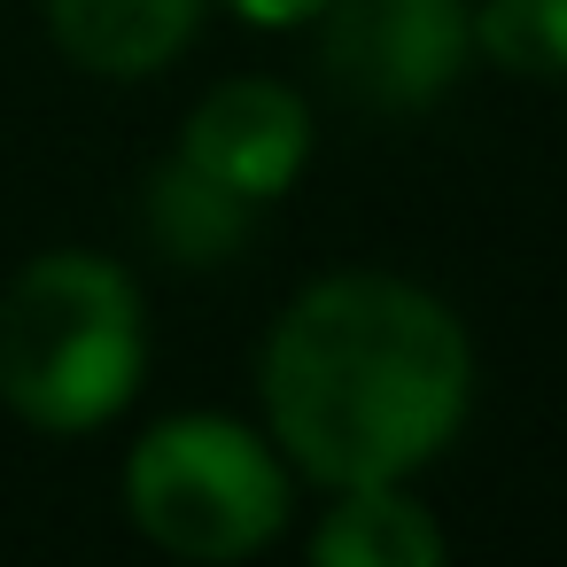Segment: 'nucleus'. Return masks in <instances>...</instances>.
<instances>
[{"label": "nucleus", "instance_id": "nucleus-1", "mask_svg": "<svg viewBox=\"0 0 567 567\" xmlns=\"http://www.w3.org/2000/svg\"><path fill=\"white\" fill-rule=\"evenodd\" d=\"M272 443L327 489L420 474L466 420L474 342L443 296L396 272L311 280L265 334Z\"/></svg>", "mask_w": 567, "mask_h": 567}, {"label": "nucleus", "instance_id": "nucleus-2", "mask_svg": "<svg viewBox=\"0 0 567 567\" xmlns=\"http://www.w3.org/2000/svg\"><path fill=\"white\" fill-rule=\"evenodd\" d=\"M148 365V319L125 265L48 249L0 288V404L48 435L117 420Z\"/></svg>", "mask_w": 567, "mask_h": 567}, {"label": "nucleus", "instance_id": "nucleus-3", "mask_svg": "<svg viewBox=\"0 0 567 567\" xmlns=\"http://www.w3.org/2000/svg\"><path fill=\"white\" fill-rule=\"evenodd\" d=\"M125 513L179 559H249L288 528V466L226 412L156 420L125 458Z\"/></svg>", "mask_w": 567, "mask_h": 567}, {"label": "nucleus", "instance_id": "nucleus-4", "mask_svg": "<svg viewBox=\"0 0 567 567\" xmlns=\"http://www.w3.org/2000/svg\"><path fill=\"white\" fill-rule=\"evenodd\" d=\"M319 63L358 110H427L474 55L466 0H327Z\"/></svg>", "mask_w": 567, "mask_h": 567}, {"label": "nucleus", "instance_id": "nucleus-5", "mask_svg": "<svg viewBox=\"0 0 567 567\" xmlns=\"http://www.w3.org/2000/svg\"><path fill=\"white\" fill-rule=\"evenodd\" d=\"M179 156L249 203H280L296 187V172L311 164V110L280 79H226L195 102Z\"/></svg>", "mask_w": 567, "mask_h": 567}, {"label": "nucleus", "instance_id": "nucleus-6", "mask_svg": "<svg viewBox=\"0 0 567 567\" xmlns=\"http://www.w3.org/2000/svg\"><path fill=\"white\" fill-rule=\"evenodd\" d=\"M40 9L55 48L94 79H148L203 24V0H40Z\"/></svg>", "mask_w": 567, "mask_h": 567}, {"label": "nucleus", "instance_id": "nucleus-7", "mask_svg": "<svg viewBox=\"0 0 567 567\" xmlns=\"http://www.w3.org/2000/svg\"><path fill=\"white\" fill-rule=\"evenodd\" d=\"M141 226L148 241L172 257V265H234L249 249V226H257V203L234 195L226 179H210L203 164L187 156H164L141 187Z\"/></svg>", "mask_w": 567, "mask_h": 567}, {"label": "nucleus", "instance_id": "nucleus-8", "mask_svg": "<svg viewBox=\"0 0 567 567\" xmlns=\"http://www.w3.org/2000/svg\"><path fill=\"white\" fill-rule=\"evenodd\" d=\"M311 559L319 567H435L443 528L396 482H358V489H334L327 520L311 528Z\"/></svg>", "mask_w": 567, "mask_h": 567}, {"label": "nucleus", "instance_id": "nucleus-9", "mask_svg": "<svg viewBox=\"0 0 567 567\" xmlns=\"http://www.w3.org/2000/svg\"><path fill=\"white\" fill-rule=\"evenodd\" d=\"M474 48L513 79L559 86L567 79V0H482Z\"/></svg>", "mask_w": 567, "mask_h": 567}, {"label": "nucleus", "instance_id": "nucleus-10", "mask_svg": "<svg viewBox=\"0 0 567 567\" xmlns=\"http://www.w3.org/2000/svg\"><path fill=\"white\" fill-rule=\"evenodd\" d=\"M226 9L241 24H257V32H296V24H319L327 0H226Z\"/></svg>", "mask_w": 567, "mask_h": 567}]
</instances>
